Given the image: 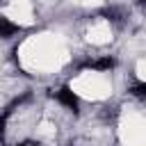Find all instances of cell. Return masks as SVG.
Here are the masks:
<instances>
[{
  "label": "cell",
  "instance_id": "3957f363",
  "mask_svg": "<svg viewBox=\"0 0 146 146\" xmlns=\"http://www.w3.org/2000/svg\"><path fill=\"white\" fill-rule=\"evenodd\" d=\"M144 89H146V87H144V82L135 84V87H132V96H137V98H144Z\"/></svg>",
  "mask_w": 146,
  "mask_h": 146
},
{
  "label": "cell",
  "instance_id": "7a4b0ae2",
  "mask_svg": "<svg viewBox=\"0 0 146 146\" xmlns=\"http://www.w3.org/2000/svg\"><path fill=\"white\" fill-rule=\"evenodd\" d=\"M18 32V25H14L11 21H7V18H0V39H9V36H14Z\"/></svg>",
  "mask_w": 146,
  "mask_h": 146
},
{
  "label": "cell",
  "instance_id": "6da1fadb",
  "mask_svg": "<svg viewBox=\"0 0 146 146\" xmlns=\"http://www.w3.org/2000/svg\"><path fill=\"white\" fill-rule=\"evenodd\" d=\"M52 96H55V100H57V103L66 105L68 110H73V112L78 110V96H75V94L68 89V87H62V89H57Z\"/></svg>",
  "mask_w": 146,
  "mask_h": 146
}]
</instances>
